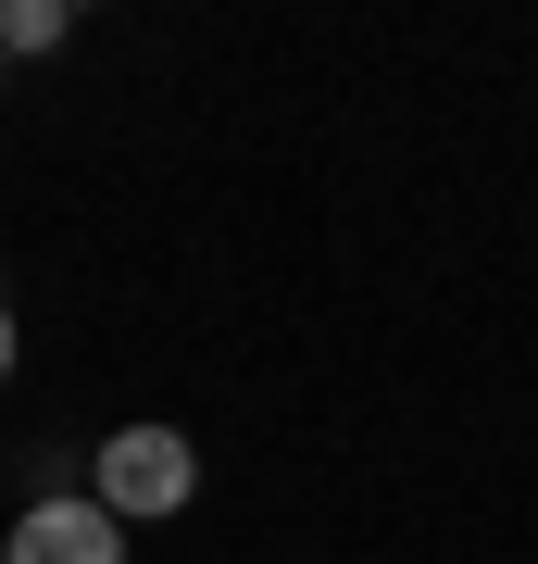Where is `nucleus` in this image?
I'll return each mask as SVG.
<instances>
[{
    "instance_id": "f257e3e1",
    "label": "nucleus",
    "mask_w": 538,
    "mask_h": 564,
    "mask_svg": "<svg viewBox=\"0 0 538 564\" xmlns=\"http://www.w3.org/2000/svg\"><path fill=\"white\" fill-rule=\"evenodd\" d=\"M188 489H200V452L176 440V426H113L100 440V502L113 514H188Z\"/></svg>"
},
{
    "instance_id": "39448f33",
    "label": "nucleus",
    "mask_w": 538,
    "mask_h": 564,
    "mask_svg": "<svg viewBox=\"0 0 538 564\" xmlns=\"http://www.w3.org/2000/svg\"><path fill=\"white\" fill-rule=\"evenodd\" d=\"M0 63H13V51H0Z\"/></svg>"
},
{
    "instance_id": "f03ea898",
    "label": "nucleus",
    "mask_w": 538,
    "mask_h": 564,
    "mask_svg": "<svg viewBox=\"0 0 538 564\" xmlns=\"http://www.w3.org/2000/svg\"><path fill=\"white\" fill-rule=\"evenodd\" d=\"M0 564H125V514L113 502H39Z\"/></svg>"
},
{
    "instance_id": "20e7f679",
    "label": "nucleus",
    "mask_w": 538,
    "mask_h": 564,
    "mask_svg": "<svg viewBox=\"0 0 538 564\" xmlns=\"http://www.w3.org/2000/svg\"><path fill=\"white\" fill-rule=\"evenodd\" d=\"M0 377H13V302H0Z\"/></svg>"
},
{
    "instance_id": "7ed1b4c3",
    "label": "nucleus",
    "mask_w": 538,
    "mask_h": 564,
    "mask_svg": "<svg viewBox=\"0 0 538 564\" xmlns=\"http://www.w3.org/2000/svg\"><path fill=\"white\" fill-rule=\"evenodd\" d=\"M63 25H76L63 0H13V13H0V51H63Z\"/></svg>"
}]
</instances>
